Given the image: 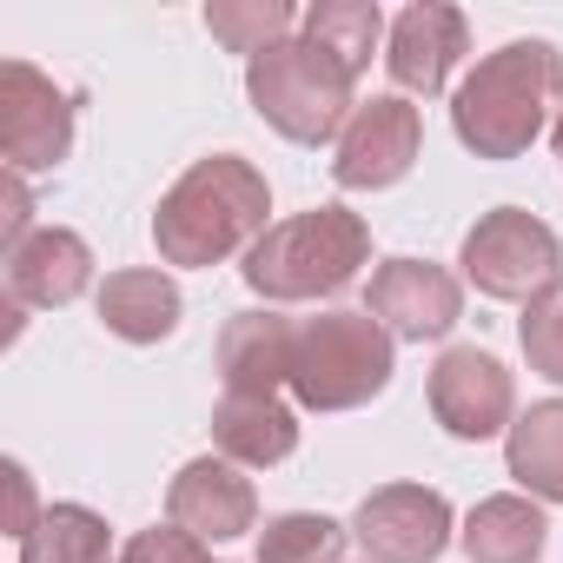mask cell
Returning a JSON list of instances; mask_svg holds the SVG:
<instances>
[{
	"instance_id": "7a4b0ae2",
	"label": "cell",
	"mask_w": 563,
	"mask_h": 563,
	"mask_svg": "<svg viewBox=\"0 0 563 563\" xmlns=\"http://www.w3.org/2000/svg\"><path fill=\"white\" fill-rule=\"evenodd\" d=\"M265 212H272V192H265V173L239 153H212L199 166H186L173 179V192L159 199L153 212V245L166 265H219L232 258L245 239L258 245L265 239Z\"/></svg>"
},
{
	"instance_id": "8992f818",
	"label": "cell",
	"mask_w": 563,
	"mask_h": 563,
	"mask_svg": "<svg viewBox=\"0 0 563 563\" xmlns=\"http://www.w3.org/2000/svg\"><path fill=\"white\" fill-rule=\"evenodd\" d=\"M457 265H464V278H471L484 299H523V306H530L550 278H563V272H556V265H563V245H556V232H550L537 212L497 206V212H484V219L464 232Z\"/></svg>"
},
{
	"instance_id": "4316f807",
	"label": "cell",
	"mask_w": 563,
	"mask_h": 563,
	"mask_svg": "<svg viewBox=\"0 0 563 563\" xmlns=\"http://www.w3.org/2000/svg\"><path fill=\"white\" fill-rule=\"evenodd\" d=\"M8 477H14V537H27L41 517H34V484H27V471L21 464H8Z\"/></svg>"
},
{
	"instance_id": "cb8c5ba5",
	"label": "cell",
	"mask_w": 563,
	"mask_h": 563,
	"mask_svg": "<svg viewBox=\"0 0 563 563\" xmlns=\"http://www.w3.org/2000/svg\"><path fill=\"white\" fill-rule=\"evenodd\" d=\"M517 339H523L530 372H537V378H550V385H563V278H550V286L523 306Z\"/></svg>"
},
{
	"instance_id": "30bf717a",
	"label": "cell",
	"mask_w": 563,
	"mask_h": 563,
	"mask_svg": "<svg viewBox=\"0 0 563 563\" xmlns=\"http://www.w3.org/2000/svg\"><path fill=\"white\" fill-rule=\"evenodd\" d=\"M352 537L365 543L372 563H438L451 543V504L444 490L424 484H385L358 504Z\"/></svg>"
},
{
	"instance_id": "e0dca14e",
	"label": "cell",
	"mask_w": 563,
	"mask_h": 563,
	"mask_svg": "<svg viewBox=\"0 0 563 563\" xmlns=\"http://www.w3.org/2000/svg\"><path fill=\"white\" fill-rule=\"evenodd\" d=\"M100 319L126 345H159L179 325V286L166 272H113L100 286Z\"/></svg>"
},
{
	"instance_id": "83f0119b",
	"label": "cell",
	"mask_w": 563,
	"mask_h": 563,
	"mask_svg": "<svg viewBox=\"0 0 563 563\" xmlns=\"http://www.w3.org/2000/svg\"><path fill=\"white\" fill-rule=\"evenodd\" d=\"M556 159H563V113H556Z\"/></svg>"
},
{
	"instance_id": "ba28073f",
	"label": "cell",
	"mask_w": 563,
	"mask_h": 563,
	"mask_svg": "<svg viewBox=\"0 0 563 563\" xmlns=\"http://www.w3.org/2000/svg\"><path fill=\"white\" fill-rule=\"evenodd\" d=\"M418 146H424V113L405 100V93H378L365 100L345 133H339V153H332V179L345 192H378V186H398L411 166H418Z\"/></svg>"
},
{
	"instance_id": "8fae6325",
	"label": "cell",
	"mask_w": 563,
	"mask_h": 563,
	"mask_svg": "<svg viewBox=\"0 0 563 563\" xmlns=\"http://www.w3.org/2000/svg\"><path fill=\"white\" fill-rule=\"evenodd\" d=\"M365 312L391 339L431 345V339H444L464 319V286H457L444 265H431V258H385L372 272V306Z\"/></svg>"
},
{
	"instance_id": "ac0fdd59",
	"label": "cell",
	"mask_w": 563,
	"mask_h": 563,
	"mask_svg": "<svg viewBox=\"0 0 563 563\" xmlns=\"http://www.w3.org/2000/svg\"><path fill=\"white\" fill-rule=\"evenodd\" d=\"M550 543V523L530 497H484L464 517V556L471 563H537Z\"/></svg>"
},
{
	"instance_id": "2e32d148",
	"label": "cell",
	"mask_w": 563,
	"mask_h": 563,
	"mask_svg": "<svg viewBox=\"0 0 563 563\" xmlns=\"http://www.w3.org/2000/svg\"><path fill=\"white\" fill-rule=\"evenodd\" d=\"M212 444L219 457H232L239 471H265V464H286L299 451V411L278 405V398H219L212 411Z\"/></svg>"
},
{
	"instance_id": "7c38bea8",
	"label": "cell",
	"mask_w": 563,
	"mask_h": 563,
	"mask_svg": "<svg viewBox=\"0 0 563 563\" xmlns=\"http://www.w3.org/2000/svg\"><path fill=\"white\" fill-rule=\"evenodd\" d=\"M471 54V21L444 0H418L391 21V41H385V67L405 93L418 100H438L457 74V60Z\"/></svg>"
},
{
	"instance_id": "d4e9b609",
	"label": "cell",
	"mask_w": 563,
	"mask_h": 563,
	"mask_svg": "<svg viewBox=\"0 0 563 563\" xmlns=\"http://www.w3.org/2000/svg\"><path fill=\"white\" fill-rule=\"evenodd\" d=\"M120 563H212V556H206V543L186 537L179 523H153V530H140V537L120 550Z\"/></svg>"
},
{
	"instance_id": "5bb4252c",
	"label": "cell",
	"mask_w": 563,
	"mask_h": 563,
	"mask_svg": "<svg viewBox=\"0 0 563 563\" xmlns=\"http://www.w3.org/2000/svg\"><path fill=\"white\" fill-rule=\"evenodd\" d=\"M87 286H93V252L67 225H41L27 245L8 252V306H21V312L27 306H41V312L74 306Z\"/></svg>"
},
{
	"instance_id": "6da1fadb",
	"label": "cell",
	"mask_w": 563,
	"mask_h": 563,
	"mask_svg": "<svg viewBox=\"0 0 563 563\" xmlns=\"http://www.w3.org/2000/svg\"><path fill=\"white\" fill-rule=\"evenodd\" d=\"M563 107V54L550 41H510L484 54L451 93V133L477 159H523Z\"/></svg>"
},
{
	"instance_id": "ffe728a7",
	"label": "cell",
	"mask_w": 563,
	"mask_h": 563,
	"mask_svg": "<svg viewBox=\"0 0 563 563\" xmlns=\"http://www.w3.org/2000/svg\"><path fill=\"white\" fill-rule=\"evenodd\" d=\"M21 563H120L113 530L87 504H47L41 523L21 537Z\"/></svg>"
},
{
	"instance_id": "3957f363",
	"label": "cell",
	"mask_w": 563,
	"mask_h": 563,
	"mask_svg": "<svg viewBox=\"0 0 563 563\" xmlns=\"http://www.w3.org/2000/svg\"><path fill=\"white\" fill-rule=\"evenodd\" d=\"M365 258H372V225L345 206H312L265 225V239L245 252L239 272L272 306H312V299H339Z\"/></svg>"
},
{
	"instance_id": "277c9868",
	"label": "cell",
	"mask_w": 563,
	"mask_h": 563,
	"mask_svg": "<svg viewBox=\"0 0 563 563\" xmlns=\"http://www.w3.org/2000/svg\"><path fill=\"white\" fill-rule=\"evenodd\" d=\"M352 74L345 60H332L319 41H278L258 60H245V100L252 113L292 146H325L345 133L352 107Z\"/></svg>"
},
{
	"instance_id": "603a6c76",
	"label": "cell",
	"mask_w": 563,
	"mask_h": 563,
	"mask_svg": "<svg viewBox=\"0 0 563 563\" xmlns=\"http://www.w3.org/2000/svg\"><path fill=\"white\" fill-rule=\"evenodd\" d=\"M345 523L319 517V510H286L258 530V563H339L345 556Z\"/></svg>"
},
{
	"instance_id": "7402d4cb",
	"label": "cell",
	"mask_w": 563,
	"mask_h": 563,
	"mask_svg": "<svg viewBox=\"0 0 563 563\" xmlns=\"http://www.w3.org/2000/svg\"><path fill=\"white\" fill-rule=\"evenodd\" d=\"M206 27H212V41H225L232 54L258 60L265 47L292 41V27H306V14L292 8V0H212V8H206Z\"/></svg>"
},
{
	"instance_id": "44dd1931",
	"label": "cell",
	"mask_w": 563,
	"mask_h": 563,
	"mask_svg": "<svg viewBox=\"0 0 563 563\" xmlns=\"http://www.w3.org/2000/svg\"><path fill=\"white\" fill-rule=\"evenodd\" d=\"M306 41H319L332 60H345V74L358 80L372 67V47L391 34H385V14L372 0H319V8H306Z\"/></svg>"
},
{
	"instance_id": "d6986e66",
	"label": "cell",
	"mask_w": 563,
	"mask_h": 563,
	"mask_svg": "<svg viewBox=\"0 0 563 563\" xmlns=\"http://www.w3.org/2000/svg\"><path fill=\"white\" fill-rule=\"evenodd\" d=\"M504 457H510V477H517L530 497L563 504V398L530 405V411L510 424Z\"/></svg>"
},
{
	"instance_id": "52a82bcc",
	"label": "cell",
	"mask_w": 563,
	"mask_h": 563,
	"mask_svg": "<svg viewBox=\"0 0 563 563\" xmlns=\"http://www.w3.org/2000/svg\"><path fill=\"white\" fill-rule=\"evenodd\" d=\"M74 153V93H60L34 60L0 67V159L8 173H54Z\"/></svg>"
},
{
	"instance_id": "4fadbf2b",
	"label": "cell",
	"mask_w": 563,
	"mask_h": 563,
	"mask_svg": "<svg viewBox=\"0 0 563 563\" xmlns=\"http://www.w3.org/2000/svg\"><path fill=\"white\" fill-rule=\"evenodd\" d=\"M166 523H179L186 537L199 543H225V537H245L258 523V497H252V477L232 464V457H192L173 490H166Z\"/></svg>"
},
{
	"instance_id": "9a60e30c",
	"label": "cell",
	"mask_w": 563,
	"mask_h": 563,
	"mask_svg": "<svg viewBox=\"0 0 563 563\" xmlns=\"http://www.w3.org/2000/svg\"><path fill=\"white\" fill-rule=\"evenodd\" d=\"M292 339L299 325L278 312H239L219 332V378L232 398H278V385H292Z\"/></svg>"
},
{
	"instance_id": "484cf974",
	"label": "cell",
	"mask_w": 563,
	"mask_h": 563,
	"mask_svg": "<svg viewBox=\"0 0 563 563\" xmlns=\"http://www.w3.org/2000/svg\"><path fill=\"white\" fill-rule=\"evenodd\" d=\"M0 206H8V219H0V258H8L14 245H27L41 225H34V199H27V179L21 173H8L0 179Z\"/></svg>"
},
{
	"instance_id": "5b68a950",
	"label": "cell",
	"mask_w": 563,
	"mask_h": 563,
	"mask_svg": "<svg viewBox=\"0 0 563 563\" xmlns=\"http://www.w3.org/2000/svg\"><path fill=\"white\" fill-rule=\"evenodd\" d=\"M398 339L352 306H332L319 319H299L292 339V398L306 411H358L391 385Z\"/></svg>"
},
{
	"instance_id": "9c48e42d",
	"label": "cell",
	"mask_w": 563,
	"mask_h": 563,
	"mask_svg": "<svg viewBox=\"0 0 563 563\" xmlns=\"http://www.w3.org/2000/svg\"><path fill=\"white\" fill-rule=\"evenodd\" d=\"M510 411H517V385H510L504 358H490L484 345H451L431 365V418L451 438L484 444V438L510 431Z\"/></svg>"
}]
</instances>
